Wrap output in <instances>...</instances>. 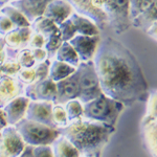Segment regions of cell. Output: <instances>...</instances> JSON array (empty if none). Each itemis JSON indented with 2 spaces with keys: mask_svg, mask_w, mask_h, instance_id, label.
Listing matches in <instances>:
<instances>
[{
  "mask_svg": "<svg viewBox=\"0 0 157 157\" xmlns=\"http://www.w3.org/2000/svg\"><path fill=\"white\" fill-rule=\"evenodd\" d=\"M0 12L3 13L6 17H9L10 20L14 23L16 27L30 26V22L26 19V17L11 4H6V6H2L0 9Z\"/></svg>",
  "mask_w": 157,
  "mask_h": 157,
  "instance_id": "25",
  "label": "cell"
},
{
  "mask_svg": "<svg viewBox=\"0 0 157 157\" xmlns=\"http://www.w3.org/2000/svg\"><path fill=\"white\" fill-rule=\"evenodd\" d=\"M29 101L30 100L29 98L22 94L15 98L14 100H12L2 108V111L6 115L7 125L15 126L18 121L23 120L25 117V113H26L27 105H29Z\"/></svg>",
  "mask_w": 157,
  "mask_h": 157,
  "instance_id": "17",
  "label": "cell"
},
{
  "mask_svg": "<svg viewBox=\"0 0 157 157\" xmlns=\"http://www.w3.org/2000/svg\"><path fill=\"white\" fill-rule=\"evenodd\" d=\"M4 60H6V42L3 37L0 36V64H2Z\"/></svg>",
  "mask_w": 157,
  "mask_h": 157,
  "instance_id": "37",
  "label": "cell"
},
{
  "mask_svg": "<svg viewBox=\"0 0 157 157\" xmlns=\"http://www.w3.org/2000/svg\"><path fill=\"white\" fill-rule=\"evenodd\" d=\"M75 12L71 4L66 0H52L47 4L43 16L60 25Z\"/></svg>",
  "mask_w": 157,
  "mask_h": 157,
  "instance_id": "18",
  "label": "cell"
},
{
  "mask_svg": "<svg viewBox=\"0 0 157 157\" xmlns=\"http://www.w3.org/2000/svg\"><path fill=\"white\" fill-rule=\"evenodd\" d=\"M17 61L21 68H30L38 64L34 57V54H33V49L30 47H25V48L19 50L18 55H17Z\"/></svg>",
  "mask_w": 157,
  "mask_h": 157,
  "instance_id": "29",
  "label": "cell"
},
{
  "mask_svg": "<svg viewBox=\"0 0 157 157\" xmlns=\"http://www.w3.org/2000/svg\"><path fill=\"white\" fill-rule=\"evenodd\" d=\"M44 44H45L44 37L36 32H33L27 47H30V48H44Z\"/></svg>",
  "mask_w": 157,
  "mask_h": 157,
  "instance_id": "35",
  "label": "cell"
},
{
  "mask_svg": "<svg viewBox=\"0 0 157 157\" xmlns=\"http://www.w3.org/2000/svg\"><path fill=\"white\" fill-rule=\"evenodd\" d=\"M16 78L24 86L34 83L36 81V70H35V66L30 68H21Z\"/></svg>",
  "mask_w": 157,
  "mask_h": 157,
  "instance_id": "32",
  "label": "cell"
},
{
  "mask_svg": "<svg viewBox=\"0 0 157 157\" xmlns=\"http://www.w3.org/2000/svg\"><path fill=\"white\" fill-rule=\"evenodd\" d=\"M30 29L33 32H36L44 37V49L48 54L49 59H52L57 49L63 43V38L61 35L59 25L46 17L41 16L38 17L30 23Z\"/></svg>",
  "mask_w": 157,
  "mask_h": 157,
  "instance_id": "8",
  "label": "cell"
},
{
  "mask_svg": "<svg viewBox=\"0 0 157 157\" xmlns=\"http://www.w3.org/2000/svg\"><path fill=\"white\" fill-rule=\"evenodd\" d=\"M54 104L55 103L52 102H45V101H29L24 118L56 128L52 121Z\"/></svg>",
  "mask_w": 157,
  "mask_h": 157,
  "instance_id": "13",
  "label": "cell"
},
{
  "mask_svg": "<svg viewBox=\"0 0 157 157\" xmlns=\"http://www.w3.org/2000/svg\"><path fill=\"white\" fill-rule=\"evenodd\" d=\"M63 41H69L75 35L97 36L100 35L101 29L88 17L73 12L68 18L59 25Z\"/></svg>",
  "mask_w": 157,
  "mask_h": 157,
  "instance_id": "7",
  "label": "cell"
},
{
  "mask_svg": "<svg viewBox=\"0 0 157 157\" xmlns=\"http://www.w3.org/2000/svg\"><path fill=\"white\" fill-rule=\"evenodd\" d=\"M71 4L75 12L92 20L100 29L108 25L107 17L98 6V0H66Z\"/></svg>",
  "mask_w": 157,
  "mask_h": 157,
  "instance_id": "11",
  "label": "cell"
},
{
  "mask_svg": "<svg viewBox=\"0 0 157 157\" xmlns=\"http://www.w3.org/2000/svg\"><path fill=\"white\" fill-rule=\"evenodd\" d=\"M52 59L62 61V62L67 63V64L71 65V66L75 68H77L81 63L80 58H78L77 52H75V48L72 47V45L68 41H63V43L60 45V47L57 49L56 54L54 55Z\"/></svg>",
  "mask_w": 157,
  "mask_h": 157,
  "instance_id": "22",
  "label": "cell"
},
{
  "mask_svg": "<svg viewBox=\"0 0 157 157\" xmlns=\"http://www.w3.org/2000/svg\"><path fill=\"white\" fill-rule=\"evenodd\" d=\"M15 128L17 129L25 145L30 147L52 146V144L61 135L58 128L49 127L27 118L18 121L15 125Z\"/></svg>",
  "mask_w": 157,
  "mask_h": 157,
  "instance_id": "4",
  "label": "cell"
},
{
  "mask_svg": "<svg viewBox=\"0 0 157 157\" xmlns=\"http://www.w3.org/2000/svg\"><path fill=\"white\" fill-rule=\"evenodd\" d=\"M125 107L123 103L102 93L98 98L84 104L83 117L115 127Z\"/></svg>",
  "mask_w": 157,
  "mask_h": 157,
  "instance_id": "3",
  "label": "cell"
},
{
  "mask_svg": "<svg viewBox=\"0 0 157 157\" xmlns=\"http://www.w3.org/2000/svg\"><path fill=\"white\" fill-rule=\"evenodd\" d=\"M145 32L149 37L152 38L153 40H155V41H157V20L149 25Z\"/></svg>",
  "mask_w": 157,
  "mask_h": 157,
  "instance_id": "36",
  "label": "cell"
},
{
  "mask_svg": "<svg viewBox=\"0 0 157 157\" xmlns=\"http://www.w3.org/2000/svg\"><path fill=\"white\" fill-rule=\"evenodd\" d=\"M26 148L15 126L7 125L0 133V157H19Z\"/></svg>",
  "mask_w": 157,
  "mask_h": 157,
  "instance_id": "9",
  "label": "cell"
},
{
  "mask_svg": "<svg viewBox=\"0 0 157 157\" xmlns=\"http://www.w3.org/2000/svg\"><path fill=\"white\" fill-rule=\"evenodd\" d=\"M12 1H13V0H0V9H1L2 6L9 4L10 2H12Z\"/></svg>",
  "mask_w": 157,
  "mask_h": 157,
  "instance_id": "40",
  "label": "cell"
},
{
  "mask_svg": "<svg viewBox=\"0 0 157 157\" xmlns=\"http://www.w3.org/2000/svg\"><path fill=\"white\" fill-rule=\"evenodd\" d=\"M100 41V35H97V36L75 35L68 42L72 45V47L77 52L81 62H88V61H92L94 58Z\"/></svg>",
  "mask_w": 157,
  "mask_h": 157,
  "instance_id": "12",
  "label": "cell"
},
{
  "mask_svg": "<svg viewBox=\"0 0 157 157\" xmlns=\"http://www.w3.org/2000/svg\"><path fill=\"white\" fill-rule=\"evenodd\" d=\"M50 1L52 0H13L9 4L21 12L32 23L38 17L43 16L45 9Z\"/></svg>",
  "mask_w": 157,
  "mask_h": 157,
  "instance_id": "16",
  "label": "cell"
},
{
  "mask_svg": "<svg viewBox=\"0 0 157 157\" xmlns=\"http://www.w3.org/2000/svg\"><path fill=\"white\" fill-rule=\"evenodd\" d=\"M24 87L25 86L16 77L0 75V109L15 98L23 94Z\"/></svg>",
  "mask_w": 157,
  "mask_h": 157,
  "instance_id": "14",
  "label": "cell"
},
{
  "mask_svg": "<svg viewBox=\"0 0 157 157\" xmlns=\"http://www.w3.org/2000/svg\"><path fill=\"white\" fill-rule=\"evenodd\" d=\"M104 94L125 106L146 102L149 86L136 57L121 42L111 37L101 39L93 58Z\"/></svg>",
  "mask_w": 157,
  "mask_h": 157,
  "instance_id": "1",
  "label": "cell"
},
{
  "mask_svg": "<svg viewBox=\"0 0 157 157\" xmlns=\"http://www.w3.org/2000/svg\"><path fill=\"white\" fill-rule=\"evenodd\" d=\"M52 121H54L55 127L58 129L65 127L69 124L64 105L54 104L52 106Z\"/></svg>",
  "mask_w": 157,
  "mask_h": 157,
  "instance_id": "28",
  "label": "cell"
},
{
  "mask_svg": "<svg viewBox=\"0 0 157 157\" xmlns=\"http://www.w3.org/2000/svg\"><path fill=\"white\" fill-rule=\"evenodd\" d=\"M23 95L30 101H45V102H56L57 98V85L49 77L37 81L24 87Z\"/></svg>",
  "mask_w": 157,
  "mask_h": 157,
  "instance_id": "10",
  "label": "cell"
},
{
  "mask_svg": "<svg viewBox=\"0 0 157 157\" xmlns=\"http://www.w3.org/2000/svg\"><path fill=\"white\" fill-rule=\"evenodd\" d=\"M6 126H7V121L6 118V115H4L2 109H0V131H1L3 128H6Z\"/></svg>",
  "mask_w": 157,
  "mask_h": 157,
  "instance_id": "38",
  "label": "cell"
},
{
  "mask_svg": "<svg viewBox=\"0 0 157 157\" xmlns=\"http://www.w3.org/2000/svg\"><path fill=\"white\" fill-rule=\"evenodd\" d=\"M154 0H130L129 2V18L130 21L145 13Z\"/></svg>",
  "mask_w": 157,
  "mask_h": 157,
  "instance_id": "27",
  "label": "cell"
},
{
  "mask_svg": "<svg viewBox=\"0 0 157 157\" xmlns=\"http://www.w3.org/2000/svg\"><path fill=\"white\" fill-rule=\"evenodd\" d=\"M146 102V114L144 118H146V120L157 118V90L149 92Z\"/></svg>",
  "mask_w": 157,
  "mask_h": 157,
  "instance_id": "30",
  "label": "cell"
},
{
  "mask_svg": "<svg viewBox=\"0 0 157 157\" xmlns=\"http://www.w3.org/2000/svg\"><path fill=\"white\" fill-rule=\"evenodd\" d=\"M156 20H157V0H154L153 3L151 4V6L145 13H143L141 15H139L138 17H136L135 19H133L131 21V26L145 32L147 27L151 23H153L154 21H156Z\"/></svg>",
  "mask_w": 157,
  "mask_h": 157,
  "instance_id": "24",
  "label": "cell"
},
{
  "mask_svg": "<svg viewBox=\"0 0 157 157\" xmlns=\"http://www.w3.org/2000/svg\"><path fill=\"white\" fill-rule=\"evenodd\" d=\"M33 157H55L52 146L33 147Z\"/></svg>",
  "mask_w": 157,
  "mask_h": 157,
  "instance_id": "34",
  "label": "cell"
},
{
  "mask_svg": "<svg viewBox=\"0 0 157 157\" xmlns=\"http://www.w3.org/2000/svg\"><path fill=\"white\" fill-rule=\"evenodd\" d=\"M59 130L61 135L78 149L81 157H101L111 136L115 133V127L84 117L71 121Z\"/></svg>",
  "mask_w": 157,
  "mask_h": 157,
  "instance_id": "2",
  "label": "cell"
},
{
  "mask_svg": "<svg viewBox=\"0 0 157 157\" xmlns=\"http://www.w3.org/2000/svg\"><path fill=\"white\" fill-rule=\"evenodd\" d=\"M141 130L145 146L152 157H157V118H143Z\"/></svg>",
  "mask_w": 157,
  "mask_h": 157,
  "instance_id": "20",
  "label": "cell"
},
{
  "mask_svg": "<svg viewBox=\"0 0 157 157\" xmlns=\"http://www.w3.org/2000/svg\"><path fill=\"white\" fill-rule=\"evenodd\" d=\"M129 2L130 0H98V6L107 17L108 25L117 35L124 34L131 27Z\"/></svg>",
  "mask_w": 157,
  "mask_h": 157,
  "instance_id": "5",
  "label": "cell"
},
{
  "mask_svg": "<svg viewBox=\"0 0 157 157\" xmlns=\"http://www.w3.org/2000/svg\"><path fill=\"white\" fill-rule=\"evenodd\" d=\"M56 85H57V98L55 104L64 105L68 101L78 98V83L77 71H75L69 77L57 82Z\"/></svg>",
  "mask_w": 157,
  "mask_h": 157,
  "instance_id": "15",
  "label": "cell"
},
{
  "mask_svg": "<svg viewBox=\"0 0 157 157\" xmlns=\"http://www.w3.org/2000/svg\"><path fill=\"white\" fill-rule=\"evenodd\" d=\"M75 71L78 75V98L81 102L85 104L102 94L103 92L101 89L93 61L81 62Z\"/></svg>",
  "mask_w": 157,
  "mask_h": 157,
  "instance_id": "6",
  "label": "cell"
},
{
  "mask_svg": "<svg viewBox=\"0 0 157 157\" xmlns=\"http://www.w3.org/2000/svg\"><path fill=\"white\" fill-rule=\"evenodd\" d=\"M64 108L66 111V114L68 117V121L71 123L83 117L84 113V104L81 102L78 98H73V100L68 101L64 104Z\"/></svg>",
  "mask_w": 157,
  "mask_h": 157,
  "instance_id": "26",
  "label": "cell"
},
{
  "mask_svg": "<svg viewBox=\"0 0 157 157\" xmlns=\"http://www.w3.org/2000/svg\"><path fill=\"white\" fill-rule=\"evenodd\" d=\"M19 157H33V147L26 146V148L24 149V151Z\"/></svg>",
  "mask_w": 157,
  "mask_h": 157,
  "instance_id": "39",
  "label": "cell"
},
{
  "mask_svg": "<svg viewBox=\"0 0 157 157\" xmlns=\"http://www.w3.org/2000/svg\"><path fill=\"white\" fill-rule=\"evenodd\" d=\"M0 133H1V131H0Z\"/></svg>",
  "mask_w": 157,
  "mask_h": 157,
  "instance_id": "42",
  "label": "cell"
},
{
  "mask_svg": "<svg viewBox=\"0 0 157 157\" xmlns=\"http://www.w3.org/2000/svg\"><path fill=\"white\" fill-rule=\"evenodd\" d=\"M2 75V72H1V64H0V75Z\"/></svg>",
  "mask_w": 157,
  "mask_h": 157,
  "instance_id": "41",
  "label": "cell"
},
{
  "mask_svg": "<svg viewBox=\"0 0 157 157\" xmlns=\"http://www.w3.org/2000/svg\"><path fill=\"white\" fill-rule=\"evenodd\" d=\"M32 33L33 30L30 29V26L15 27L14 29L7 33L3 37L6 46L13 50H16V52L25 48V47L29 46Z\"/></svg>",
  "mask_w": 157,
  "mask_h": 157,
  "instance_id": "19",
  "label": "cell"
},
{
  "mask_svg": "<svg viewBox=\"0 0 157 157\" xmlns=\"http://www.w3.org/2000/svg\"><path fill=\"white\" fill-rule=\"evenodd\" d=\"M20 69H21V66H20L17 59H6L4 62L1 64L2 75H11V77H17Z\"/></svg>",
  "mask_w": 157,
  "mask_h": 157,
  "instance_id": "31",
  "label": "cell"
},
{
  "mask_svg": "<svg viewBox=\"0 0 157 157\" xmlns=\"http://www.w3.org/2000/svg\"><path fill=\"white\" fill-rule=\"evenodd\" d=\"M52 149L55 157H81L78 149L62 135L52 144Z\"/></svg>",
  "mask_w": 157,
  "mask_h": 157,
  "instance_id": "21",
  "label": "cell"
},
{
  "mask_svg": "<svg viewBox=\"0 0 157 157\" xmlns=\"http://www.w3.org/2000/svg\"><path fill=\"white\" fill-rule=\"evenodd\" d=\"M14 23L10 20L9 17H6L3 13L0 12V36L4 37L7 33H10L11 30L15 29Z\"/></svg>",
  "mask_w": 157,
  "mask_h": 157,
  "instance_id": "33",
  "label": "cell"
},
{
  "mask_svg": "<svg viewBox=\"0 0 157 157\" xmlns=\"http://www.w3.org/2000/svg\"><path fill=\"white\" fill-rule=\"evenodd\" d=\"M50 66H49V73L48 77L52 78L54 82H59L63 78L69 77L77 70V68L67 64L62 61H58L56 59H50Z\"/></svg>",
  "mask_w": 157,
  "mask_h": 157,
  "instance_id": "23",
  "label": "cell"
}]
</instances>
